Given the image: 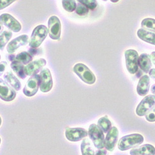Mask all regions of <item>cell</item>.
<instances>
[{
    "mask_svg": "<svg viewBox=\"0 0 155 155\" xmlns=\"http://www.w3.org/2000/svg\"><path fill=\"white\" fill-rule=\"evenodd\" d=\"M106 154H107V151L105 149L98 150L95 153V155H106Z\"/></svg>",
    "mask_w": 155,
    "mask_h": 155,
    "instance_id": "obj_33",
    "label": "cell"
},
{
    "mask_svg": "<svg viewBox=\"0 0 155 155\" xmlns=\"http://www.w3.org/2000/svg\"><path fill=\"white\" fill-rule=\"evenodd\" d=\"M2 119L1 117H0V126H1V125H2Z\"/></svg>",
    "mask_w": 155,
    "mask_h": 155,
    "instance_id": "obj_38",
    "label": "cell"
},
{
    "mask_svg": "<svg viewBox=\"0 0 155 155\" xmlns=\"http://www.w3.org/2000/svg\"><path fill=\"white\" fill-rule=\"evenodd\" d=\"M29 37L27 35H22L15 38L11 41L7 46V51L9 54L14 53L21 46L25 45L28 44Z\"/></svg>",
    "mask_w": 155,
    "mask_h": 155,
    "instance_id": "obj_15",
    "label": "cell"
},
{
    "mask_svg": "<svg viewBox=\"0 0 155 155\" xmlns=\"http://www.w3.org/2000/svg\"><path fill=\"white\" fill-rule=\"evenodd\" d=\"M82 155H95V151L91 141L88 138H84L81 145Z\"/></svg>",
    "mask_w": 155,
    "mask_h": 155,
    "instance_id": "obj_21",
    "label": "cell"
},
{
    "mask_svg": "<svg viewBox=\"0 0 155 155\" xmlns=\"http://www.w3.org/2000/svg\"><path fill=\"white\" fill-rule=\"evenodd\" d=\"M0 22L5 25L8 28L15 32H19L22 28L20 23L8 13L3 14L0 16Z\"/></svg>",
    "mask_w": 155,
    "mask_h": 155,
    "instance_id": "obj_12",
    "label": "cell"
},
{
    "mask_svg": "<svg viewBox=\"0 0 155 155\" xmlns=\"http://www.w3.org/2000/svg\"><path fill=\"white\" fill-rule=\"evenodd\" d=\"M40 86V75L35 74L32 76L25 84L24 89V94L28 97L34 96L38 91V87Z\"/></svg>",
    "mask_w": 155,
    "mask_h": 155,
    "instance_id": "obj_7",
    "label": "cell"
},
{
    "mask_svg": "<svg viewBox=\"0 0 155 155\" xmlns=\"http://www.w3.org/2000/svg\"><path fill=\"white\" fill-rule=\"evenodd\" d=\"M150 57H151V60L152 61L153 63L154 64V66H155V51H153L151 54Z\"/></svg>",
    "mask_w": 155,
    "mask_h": 155,
    "instance_id": "obj_35",
    "label": "cell"
},
{
    "mask_svg": "<svg viewBox=\"0 0 155 155\" xmlns=\"http://www.w3.org/2000/svg\"><path fill=\"white\" fill-rule=\"evenodd\" d=\"M141 28L145 30L155 32V19L146 18L141 22Z\"/></svg>",
    "mask_w": 155,
    "mask_h": 155,
    "instance_id": "obj_25",
    "label": "cell"
},
{
    "mask_svg": "<svg viewBox=\"0 0 155 155\" xmlns=\"http://www.w3.org/2000/svg\"><path fill=\"white\" fill-rule=\"evenodd\" d=\"M97 125L104 133H108L112 128V123L107 116L100 118L97 122Z\"/></svg>",
    "mask_w": 155,
    "mask_h": 155,
    "instance_id": "obj_23",
    "label": "cell"
},
{
    "mask_svg": "<svg viewBox=\"0 0 155 155\" xmlns=\"http://www.w3.org/2000/svg\"><path fill=\"white\" fill-rule=\"evenodd\" d=\"M6 82L11 86L16 91H19L21 88V84L16 77L10 71L6 72L4 75Z\"/></svg>",
    "mask_w": 155,
    "mask_h": 155,
    "instance_id": "obj_20",
    "label": "cell"
},
{
    "mask_svg": "<svg viewBox=\"0 0 155 155\" xmlns=\"http://www.w3.org/2000/svg\"><path fill=\"white\" fill-rule=\"evenodd\" d=\"M112 2H113V3H117V2H118V1H116V2H114V1H112Z\"/></svg>",
    "mask_w": 155,
    "mask_h": 155,
    "instance_id": "obj_39",
    "label": "cell"
},
{
    "mask_svg": "<svg viewBox=\"0 0 155 155\" xmlns=\"http://www.w3.org/2000/svg\"><path fill=\"white\" fill-rule=\"evenodd\" d=\"M11 67L16 74L20 78L24 80L26 78V74L24 72V64L21 63L16 61L12 60L11 64Z\"/></svg>",
    "mask_w": 155,
    "mask_h": 155,
    "instance_id": "obj_22",
    "label": "cell"
},
{
    "mask_svg": "<svg viewBox=\"0 0 155 155\" xmlns=\"http://www.w3.org/2000/svg\"><path fill=\"white\" fill-rule=\"evenodd\" d=\"M16 96V91L3 80L0 79V98L7 102L13 101Z\"/></svg>",
    "mask_w": 155,
    "mask_h": 155,
    "instance_id": "obj_11",
    "label": "cell"
},
{
    "mask_svg": "<svg viewBox=\"0 0 155 155\" xmlns=\"http://www.w3.org/2000/svg\"><path fill=\"white\" fill-rule=\"evenodd\" d=\"M48 32L50 37L53 40H58L61 35V22L57 16L50 18L48 22Z\"/></svg>",
    "mask_w": 155,
    "mask_h": 155,
    "instance_id": "obj_8",
    "label": "cell"
},
{
    "mask_svg": "<svg viewBox=\"0 0 155 155\" xmlns=\"http://www.w3.org/2000/svg\"><path fill=\"white\" fill-rule=\"evenodd\" d=\"M46 64V60L43 58L31 62L27 64L26 67H25L24 72L26 76H34L37 74L38 71L44 67Z\"/></svg>",
    "mask_w": 155,
    "mask_h": 155,
    "instance_id": "obj_14",
    "label": "cell"
},
{
    "mask_svg": "<svg viewBox=\"0 0 155 155\" xmlns=\"http://www.w3.org/2000/svg\"><path fill=\"white\" fill-rule=\"evenodd\" d=\"M15 59L23 64H28L32 60V57L29 53L26 52V51H22V52L18 54Z\"/></svg>",
    "mask_w": 155,
    "mask_h": 155,
    "instance_id": "obj_24",
    "label": "cell"
},
{
    "mask_svg": "<svg viewBox=\"0 0 155 155\" xmlns=\"http://www.w3.org/2000/svg\"><path fill=\"white\" fill-rule=\"evenodd\" d=\"M138 64L140 69L145 73L150 72L151 68V60L150 55L147 54H142L138 57Z\"/></svg>",
    "mask_w": 155,
    "mask_h": 155,
    "instance_id": "obj_18",
    "label": "cell"
},
{
    "mask_svg": "<svg viewBox=\"0 0 155 155\" xmlns=\"http://www.w3.org/2000/svg\"><path fill=\"white\" fill-rule=\"evenodd\" d=\"M3 29H4V28H3V24L0 22V33L2 32V31L3 30Z\"/></svg>",
    "mask_w": 155,
    "mask_h": 155,
    "instance_id": "obj_37",
    "label": "cell"
},
{
    "mask_svg": "<svg viewBox=\"0 0 155 155\" xmlns=\"http://www.w3.org/2000/svg\"><path fill=\"white\" fill-rule=\"evenodd\" d=\"M14 2H15V1H11V0H0V10L6 8Z\"/></svg>",
    "mask_w": 155,
    "mask_h": 155,
    "instance_id": "obj_31",
    "label": "cell"
},
{
    "mask_svg": "<svg viewBox=\"0 0 155 155\" xmlns=\"http://www.w3.org/2000/svg\"><path fill=\"white\" fill-rule=\"evenodd\" d=\"M137 35L141 40L155 45V32L140 29L137 31Z\"/></svg>",
    "mask_w": 155,
    "mask_h": 155,
    "instance_id": "obj_19",
    "label": "cell"
},
{
    "mask_svg": "<svg viewBox=\"0 0 155 155\" xmlns=\"http://www.w3.org/2000/svg\"><path fill=\"white\" fill-rule=\"evenodd\" d=\"M143 141V137L139 134L126 135L122 137L119 140L118 148L120 151H127L141 145Z\"/></svg>",
    "mask_w": 155,
    "mask_h": 155,
    "instance_id": "obj_1",
    "label": "cell"
},
{
    "mask_svg": "<svg viewBox=\"0 0 155 155\" xmlns=\"http://www.w3.org/2000/svg\"><path fill=\"white\" fill-rule=\"evenodd\" d=\"M149 74H150V76L151 78L154 81H155V68L151 69V70L149 72Z\"/></svg>",
    "mask_w": 155,
    "mask_h": 155,
    "instance_id": "obj_34",
    "label": "cell"
},
{
    "mask_svg": "<svg viewBox=\"0 0 155 155\" xmlns=\"http://www.w3.org/2000/svg\"><path fill=\"white\" fill-rule=\"evenodd\" d=\"M87 135L88 132L83 128H68L65 130V137L70 141H79Z\"/></svg>",
    "mask_w": 155,
    "mask_h": 155,
    "instance_id": "obj_9",
    "label": "cell"
},
{
    "mask_svg": "<svg viewBox=\"0 0 155 155\" xmlns=\"http://www.w3.org/2000/svg\"><path fill=\"white\" fill-rule=\"evenodd\" d=\"M73 71L84 83L89 84H93L95 83L96 76L84 64H76L74 66Z\"/></svg>",
    "mask_w": 155,
    "mask_h": 155,
    "instance_id": "obj_4",
    "label": "cell"
},
{
    "mask_svg": "<svg viewBox=\"0 0 155 155\" xmlns=\"http://www.w3.org/2000/svg\"><path fill=\"white\" fill-rule=\"evenodd\" d=\"M147 121L150 122H155V106L145 115Z\"/></svg>",
    "mask_w": 155,
    "mask_h": 155,
    "instance_id": "obj_30",
    "label": "cell"
},
{
    "mask_svg": "<svg viewBox=\"0 0 155 155\" xmlns=\"http://www.w3.org/2000/svg\"><path fill=\"white\" fill-rule=\"evenodd\" d=\"M130 155H155V148L150 144H145L130 151Z\"/></svg>",
    "mask_w": 155,
    "mask_h": 155,
    "instance_id": "obj_17",
    "label": "cell"
},
{
    "mask_svg": "<svg viewBox=\"0 0 155 155\" xmlns=\"http://www.w3.org/2000/svg\"><path fill=\"white\" fill-rule=\"evenodd\" d=\"M1 141H2L1 140V138H0V143H1Z\"/></svg>",
    "mask_w": 155,
    "mask_h": 155,
    "instance_id": "obj_40",
    "label": "cell"
},
{
    "mask_svg": "<svg viewBox=\"0 0 155 155\" xmlns=\"http://www.w3.org/2000/svg\"><path fill=\"white\" fill-rule=\"evenodd\" d=\"M53 86L52 78L48 68L44 69L40 74V89L43 93L50 91Z\"/></svg>",
    "mask_w": 155,
    "mask_h": 155,
    "instance_id": "obj_10",
    "label": "cell"
},
{
    "mask_svg": "<svg viewBox=\"0 0 155 155\" xmlns=\"http://www.w3.org/2000/svg\"><path fill=\"white\" fill-rule=\"evenodd\" d=\"M119 137V130L117 127H112L107 133L105 141L104 147L109 151H113L117 143Z\"/></svg>",
    "mask_w": 155,
    "mask_h": 155,
    "instance_id": "obj_13",
    "label": "cell"
},
{
    "mask_svg": "<svg viewBox=\"0 0 155 155\" xmlns=\"http://www.w3.org/2000/svg\"><path fill=\"white\" fill-rule=\"evenodd\" d=\"M150 79L148 75H143L138 81V84L137 87V91L138 95L141 96H145L148 94L150 89Z\"/></svg>",
    "mask_w": 155,
    "mask_h": 155,
    "instance_id": "obj_16",
    "label": "cell"
},
{
    "mask_svg": "<svg viewBox=\"0 0 155 155\" xmlns=\"http://www.w3.org/2000/svg\"><path fill=\"white\" fill-rule=\"evenodd\" d=\"M12 34L11 31H5L0 35V50H3L6 44L12 37Z\"/></svg>",
    "mask_w": 155,
    "mask_h": 155,
    "instance_id": "obj_26",
    "label": "cell"
},
{
    "mask_svg": "<svg viewBox=\"0 0 155 155\" xmlns=\"http://www.w3.org/2000/svg\"><path fill=\"white\" fill-rule=\"evenodd\" d=\"M80 3L84 5L89 9L94 10L97 6V2L96 0H82V1H78Z\"/></svg>",
    "mask_w": 155,
    "mask_h": 155,
    "instance_id": "obj_28",
    "label": "cell"
},
{
    "mask_svg": "<svg viewBox=\"0 0 155 155\" xmlns=\"http://www.w3.org/2000/svg\"><path fill=\"white\" fill-rule=\"evenodd\" d=\"M62 5L63 8L68 12H73L76 10V3L75 1H62Z\"/></svg>",
    "mask_w": 155,
    "mask_h": 155,
    "instance_id": "obj_27",
    "label": "cell"
},
{
    "mask_svg": "<svg viewBox=\"0 0 155 155\" xmlns=\"http://www.w3.org/2000/svg\"><path fill=\"white\" fill-rule=\"evenodd\" d=\"M155 106V96L148 95L145 96L137 107V114L142 117L146 115L148 112H150Z\"/></svg>",
    "mask_w": 155,
    "mask_h": 155,
    "instance_id": "obj_6",
    "label": "cell"
},
{
    "mask_svg": "<svg viewBox=\"0 0 155 155\" xmlns=\"http://www.w3.org/2000/svg\"><path fill=\"white\" fill-rule=\"evenodd\" d=\"M88 135L96 148L99 150L104 148L105 138L104 132L101 130L98 125L94 124L90 125L88 130Z\"/></svg>",
    "mask_w": 155,
    "mask_h": 155,
    "instance_id": "obj_2",
    "label": "cell"
},
{
    "mask_svg": "<svg viewBox=\"0 0 155 155\" xmlns=\"http://www.w3.org/2000/svg\"><path fill=\"white\" fill-rule=\"evenodd\" d=\"M76 12L77 15H78L79 16H85L87 15L89 12V9L85 6L83 4H78L76 6Z\"/></svg>",
    "mask_w": 155,
    "mask_h": 155,
    "instance_id": "obj_29",
    "label": "cell"
},
{
    "mask_svg": "<svg viewBox=\"0 0 155 155\" xmlns=\"http://www.w3.org/2000/svg\"><path fill=\"white\" fill-rule=\"evenodd\" d=\"M151 93L155 96V84H153V85L151 86Z\"/></svg>",
    "mask_w": 155,
    "mask_h": 155,
    "instance_id": "obj_36",
    "label": "cell"
},
{
    "mask_svg": "<svg viewBox=\"0 0 155 155\" xmlns=\"http://www.w3.org/2000/svg\"><path fill=\"white\" fill-rule=\"evenodd\" d=\"M126 67L128 71L130 74H135L138 70V54L133 49H129L125 52Z\"/></svg>",
    "mask_w": 155,
    "mask_h": 155,
    "instance_id": "obj_5",
    "label": "cell"
},
{
    "mask_svg": "<svg viewBox=\"0 0 155 155\" xmlns=\"http://www.w3.org/2000/svg\"><path fill=\"white\" fill-rule=\"evenodd\" d=\"M6 67H7V63L6 61H2L0 63V76L4 73Z\"/></svg>",
    "mask_w": 155,
    "mask_h": 155,
    "instance_id": "obj_32",
    "label": "cell"
},
{
    "mask_svg": "<svg viewBox=\"0 0 155 155\" xmlns=\"http://www.w3.org/2000/svg\"><path fill=\"white\" fill-rule=\"evenodd\" d=\"M48 31L46 26L44 25H39L37 26L33 31L29 45L32 48H37L39 47L42 42L47 36Z\"/></svg>",
    "mask_w": 155,
    "mask_h": 155,
    "instance_id": "obj_3",
    "label": "cell"
},
{
    "mask_svg": "<svg viewBox=\"0 0 155 155\" xmlns=\"http://www.w3.org/2000/svg\"><path fill=\"white\" fill-rule=\"evenodd\" d=\"M0 59H1V56H0Z\"/></svg>",
    "mask_w": 155,
    "mask_h": 155,
    "instance_id": "obj_41",
    "label": "cell"
}]
</instances>
